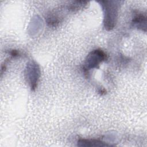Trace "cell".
I'll use <instances>...</instances> for the list:
<instances>
[{"label": "cell", "mask_w": 147, "mask_h": 147, "mask_svg": "<svg viewBox=\"0 0 147 147\" xmlns=\"http://www.w3.org/2000/svg\"><path fill=\"white\" fill-rule=\"evenodd\" d=\"M103 11V26L106 30H111L116 25L120 6L119 1H98Z\"/></svg>", "instance_id": "6da1fadb"}, {"label": "cell", "mask_w": 147, "mask_h": 147, "mask_svg": "<svg viewBox=\"0 0 147 147\" xmlns=\"http://www.w3.org/2000/svg\"><path fill=\"white\" fill-rule=\"evenodd\" d=\"M107 59V55L102 50L97 49L92 51L86 59L83 67L84 72L87 74L90 69L98 68L100 63Z\"/></svg>", "instance_id": "7a4b0ae2"}, {"label": "cell", "mask_w": 147, "mask_h": 147, "mask_svg": "<svg viewBox=\"0 0 147 147\" xmlns=\"http://www.w3.org/2000/svg\"><path fill=\"white\" fill-rule=\"evenodd\" d=\"M25 78L29 83L30 88L34 91L37 86L40 76V69L38 65L34 61H30L27 64L25 69Z\"/></svg>", "instance_id": "3957f363"}, {"label": "cell", "mask_w": 147, "mask_h": 147, "mask_svg": "<svg viewBox=\"0 0 147 147\" xmlns=\"http://www.w3.org/2000/svg\"><path fill=\"white\" fill-rule=\"evenodd\" d=\"M132 24L137 29L146 32V17L142 13H137L133 18Z\"/></svg>", "instance_id": "277c9868"}, {"label": "cell", "mask_w": 147, "mask_h": 147, "mask_svg": "<svg viewBox=\"0 0 147 147\" xmlns=\"http://www.w3.org/2000/svg\"><path fill=\"white\" fill-rule=\"evenodd\" d=\"M104 142L98 140L80 139L78 141V146H109Z\"/></svg>", "instance_id": "5b68a950"}, {"label": "cell", "mask_w": 147, "mask_h": 147, "mask_svg": "<svg viewBox=\"0 0 147 147\" xmlns=\"http://www.w3.org/2000/svg\"><path fill=\"white\" fill-rule=\"evenodd\" d=\"M87 3V1H72L67 6V9L70 11H76L83 8Z\"/></svg>", "instance_id": "8992f818"}, {"label": "cell", "mask_w": 147, "mask_h": 147, "mask_svg": "<svg viewBox=\"0 0 147 147\" xmlns=\"http://www.w3.org/2000/svg\"><path fill=\"white\" fill-rule=\"evenodd\" d=\"M10 55H11V56H12L13 57H17V56H19L20 53H19V52L17 51L13 50V51H11Z\"/></svg>", "instance_id": "52a82bcc"}]
</instances>
